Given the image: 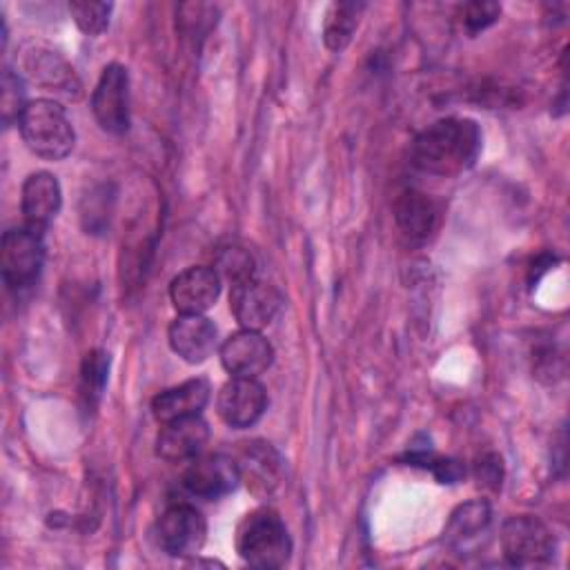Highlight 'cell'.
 <instances>
[{"instance_id":"cell-1","label":"cell","mask_w":570,"mask_h":570,"mask_svg":"<svg viewBox=\"0 0 570 570\" xmlns=\"http://www.w3.org/2000/svg\"><path fill=\"white\" fill-rule=\"evenodd\" d=\"M481 151V129L470 118H441L428 125L412 142V163L432 176L468 171Z\"/></svg>"},{"instance_id":"cell-2","label":"cell","mask_w":570,"mask_h":570,"mask_svg":"<svg viewBox=\"0 0 570 570\" xmlns=\"http://www.w3.org/2000/svg\"><path fill=\"white\" fill-rule=\"evenodd\" d=\"M238 557L254 568H283L292 557V539L285 521L272 508L247 512L236 525Z\"/></svg>"},{"instance_id":"cell-3","label":"cell","mask_w":570,"mask_h":570,"mask_svg":"<svg viewBox=\"0 0 570 570\" xmlns=\"http://www.w3.org/2000/svg\"><path fill=\"white\" fill-rule=\"evenodd\" d=\"M18 131L27 149L45 160H62L76 142V131L65 107L51 98L29 100L18 120Z\"/></svg>"},{"instance_id":"cell-4","label":"cell","mask_w":570,"mask_h":570,"mask_svg":"<svg viewBox=\"0 0 570 570\" xmlns=\"http://www.w3.org/2000/svg\"><path fill=\"white\" fill-rule=\"evenodd\" d=\"M45 263L42 232L27 227H9L0 240V272L7 289L20 292L31 287Z\"/></svg>"},{"instance_id":"cell-5","label":"cell","mask_w":570,"mask_h":570,"mask_svg":"<svg viewBox=\"0 0 570 570\" xmlns=\"http://www.w3.org/2000/svg\"><path fill=\"white\" fill-rule=\"evenodd\" d=\"M501 550L510 566H543L554 554V537L537 517H510L501 528Z\"/></svg>"},{"instance_id":"cell-6","label":"cell","mask_w":570,"mask_h":570,"mask_svg":"<svg viewBox=\"0 0 570 570\" xmlns=\"http://www.w3.org/2000/svg\"><path fill=\"white\" fill-rule=\"evenodd\" d=\"M91 111L98 125L109 134L129 129V73L120 62H109L94 87Z\"/></svg>"},{"instance_id":"cell-7","label":"cell","mask_w":570,"mask_h":570,"mask_svg":"<svg viewBox=\"0 0 570 570\" xmlns=\"http://www.w3.org/2000/svg\"><path fill=\"white\" fill-rule=\"evenodd\" d=\"M156 539L169 557H191L207 539L205 517L189 503H171L156 523Z\"/></svg>"},{"instance_id":"cell-8","label":"cell","mask_w":570,"mask_h":570,"mask_svg":"<svg viewBox=\"0 0 570 570\" xmlns=\"http://www.w3.org/2000/svg\"><path fill=\"white\" fill-rule=\"evenodd\" d=\"M283 307V294L272 285L252 276L234 283L229 292V309L243 330L261 332Z\"/></svg>"},{"instance_id":"cell-9","label":"cell","mask_w":570,"mask_h":570,"mask_svg":"<svg viewBox=\"0 0 570 570\" xmlns=\"http://www.w3.org/2000/svg\"><path fill=\"white\" fill-rule=\"evenodd\" d=\"M216 410L225 425L243 430L254 425L267 410V392L256 379L232 376L216 396Z\"/></svg>"},{"instance_id":"cell-10","label":"cell","mask_w":570,"mask_h":570,"mask_svg":"<svg viewBox=\"0 0 570 570\" xmlns=\"http://www.w3.org/2000/svg\"><path fill=\"white\" fill-rule=\"evenodd\" d=\"M218 354L225 372L243 379H256L274 361L272 343L261 332L243 327L223 341Z\"/></svg>"},{"instance_id":"cell-11","label":"cell","mask_w":570,"mask_h":570,"mask_svg":"<svg viewBox=\"0 0 570 570\" xmlns=\"http://www.w3.org/2000/svg\"><path fill=\"white\" fill-rule=\"evenodd\" d=\"M238 479L256 499H269L283 481V459L267 441H249L234 459Z\"/></svg>"},{"instance_id":"cell-12","label":"cell","mask_w":570,"mask_h":570,"mask_svg":"<svg viewBox=\"0 0 570 570\" xmlns=\"http://www.w3.org/2000/svg\"><path fill=\"white\" fill-rule=\"evenodd\" d=\"M238 468L232 456L225 454H198L183 472V485L198 499H220L229 494L238 483Z\"/></svg>"},{"instance_id":"cell-13","label":"cell","mask_w":570,"mask_h":570,"mask_svg":"<svg viewBox=\"0 0 570 570\" xmlns=\"http://www.w3.org/2000/svg\"><path fill=\"white\" fill-rule=\"evenodd\" d=\"M220 294V276L214 267L194 265L176 274L169 283V298L178 314H205Z\"/></svg>"},{"instance_id":"cell-14","label":"cell","mask_w":570,"mask_h":570,"mask_svg":"<svg viewBox=\"0 0 570 570\" xmlns=\"http://www.w3.org/2000/svg\"><path fill=\"white\" fill-rule=\"evenodd\" d=\"M167 341L183 361L198 365L218 347V332L205 314H178L167 330Z\"/></svg>"},{"instance_id":"cell-15","label":"cell","mask_w":570,"mask_h":570,"mask_svg":"<svg viewBox=\"0 0 570 570\" xmlns=\"http://www.w3.org/2000/svg\"><path fill=\"white\" fill-rule=\"evenodd\" d=\"M60 205H62V191H60V183L53 174L33 171L24 178L20 207H22L27 227L45 234L49 223L60 212Z\"/></svg>"},{"instance_id":"cell-16","label":"cell","mask_w":570,"mask_h":570,"mask_svg":"<svg viewBox=\"0 0 570 570\" xmlns=\"http://www.w3.org/2000/svg\"><path fill=\"white\" fill-rule=\"evenodd\" d=\"M209 439V425L200 414L163 423L156 436V454L171 463L191 461L198 456Z\"/></svg>"},{"instance_id":"cell-17","label":"cell","mask_w":570,"mask_h":570,"mask_svg":"<svg viewBox=\"0 0 570 570\" xmlns=\"http://www.w3.org/2000/svg\"><path fill=\"white\" fill-rule=\"evenodd\" d=\"M212 394L207 379H189L180 385L167 387L151 401V412L158 423H169L187 416H196L203 412Z\"/></svg>"},{"instance_id":"cell-18","label":"cell","mask_w":570,"mask_h":570,"mask_svg":"<svg viewBox=\"0 0 570 570\" xmlns=\"http://www.w3.org/2000/svg\"><path fill=\"white\" fill-rule=\"evenodd\" d=\"M394 220L407 240L423 243L436 229L439 209L423 191L405 189L394 200Z\"/></svg>"},{"instance_id":"cell-19","label":"cell","mask_w":570,"mask_h":570,"mask_svg":"<svg viewBox=\"0 0 570 570\" xmlns=\"http://www.w3.org/2000/svg\"><path fill=\"white\" fill-rule=\"evenodd\" d=\"M31 78L58 96H78L80 82L73 69L53 51H33L27 58Z\"/></svg>"},{"instance_id":"cell-20","label":"cell","mask_w":570,"mask_h":570,"mask_svg":"<svg viewBox=\"0 0 570 570\" xmlns=\"http://www.w3.org/2000/svg\"><path fill=\"white\" fill-rule=\"evenodd\" d=\"M363 9L365 4L361 2H332L327 7L323 20V42L330 51H343L350 45Z\"/></svg>"},{"instance_id":"cell-21","label":"cell","mask_w":570,"mask_h":570,"mask_svg":"<svg viewBox=\"0 0 570 570\" xmlns=\"http://www.w3.org/2000/svg\"><path fill=\"white\" fill-rule=\"evenodd\" d=\"M490 523V505L483 499L468 501L459 505L448 523V537L454 541H465L483 532Z\"/></svg>"},{"instance_id":"cell-22","label":"cell","mask_w":570,"mask_h":570,"mask_svg":"<svg viewBox=\"0 0 570 570\" xmlns=\"http://www.w3.org/2000/svg\"><path fill=\"white\" fill-rule=\"evenodd\" d=\"M109 376V354L105 350H91L85 354L80 365V396L89 407H94L107 385Z\"/></svg>"},{"instance_id":"cell-23","label":"cell","mask_w":570,"mask_h":570,"mask_svg":"<svg viewBox=\"0 0 570 570\" xmlns=\"http://www.w3.org/2000/svg\"><path fill=\"white\" fill-rule=\"evenodd\" d=\"M214 269H216V274H218L220 278H227L232 285L256 276L254 256L249 254V249L238 247V245L223 247V249L216 254V258H214Z\"/></svg>"},{"instance_id":"cell-24","label":"cell","mask_w":570,"mask_h":570,"mask_svg":"<svg viewBox=\"0 0 570 570\" xmlns=\"http://www.w3.org/2000/svg\"><path fill=\"white\" fill-rule=\"evenodd\" d=\"M111 9H114L111 2H94V0L69 2V13L85 36H100L109 27Z\"/></svg>"},{"instance_id":"cell-25","label":"cell","mask_w":570,"mask_h":570,"mask_svg":"<svg viewBox=\"0 0 570 570\" xmlns=\"http://www.w3.org/2000/svg\"><path fill=\"white\" fill-rule=\"evenodd\" d=\"M405 461L410 465H419V468L430 470L439 479V483H456L465 474V468L459 461L448 459V456H439L430 448L428 450L421 448V450L407 452Z\"/></svg>"},{"instance_id":"cell-26","label":"cell","mask_w":570,"mask_h":570,"mask_svg":"<svg viewBox=\"0 0 570 570\" xmlns=\"http://www.w3.org/2000/svg\"><path fill=\"white\" fill-rule=\"evenodd\" d=\"M24 107H27V100H24L22 78L18 73H13L11 69H4L2 89H0V111H2L4 127H9L11 122H18Z\"/></svg>"},{"instance_id":"cell-27","label":"cell","mask_w":570,"mask_h":570,"mask_svg":"<svg viewBox=\"0 0 570 570\" xmlns=\"http://www.w3.org/2000/svg\"><path fill=\"white\" fill-rule=\"evenodd\" d=\"M501 16V7L497 2H468L463 7V24L470 33H479L483 29H488L490 24H494Z\"/></svg>"},{"instance_id":"cell-28","label":"cell","mask_w":570,"mask_h":570,"mask_svg":"<svg viewBox=\"0 0 570 570\" xmlns=\"http://www.w3.org/2000/svg\"><path fill=\"white\" fill-rule=\"evenodd\" d=\"M501 459L497 454H488L483 456L479 463H476V479L483 483V485H490V488H499L501 485Z\"/></svg>"}]
</instances>
